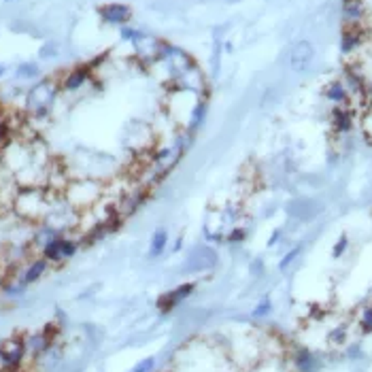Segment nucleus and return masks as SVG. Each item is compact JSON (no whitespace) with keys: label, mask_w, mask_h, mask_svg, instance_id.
<instances>
[{"label":"nucleus","mask_w":372,"mask_h":372,"mask_svg":"<svg viewBox=\"0 0 372 372\" xmlns=\"http://www.w3.org/2000/svg\"><path fill=\"white\" fill-rule=\"evenodd\" d=\"M292 364L296 372H319L321 370V358L313 354L311 349H296L292 354Z\"/></svg>","instance_id":"nucleus-13"},{"label":"nucleus","mask_w":372,"mask_h":372,"mask_svg":"<svg viewBox=\"0 0 372 372\" xmlns=\"http://www.w3.org/2000/svg\"><path fill=\"white\" fill-rule=\"evenodd\" d=\"M347 249H349V236H347V234H340L338 240H336L334 247H332V258H334V260H340V258L347 253Z\"/></svg>","instance_id":"nucleus-25"},{"label":"nucleus","mask_w":372,"mask_h":372,"mask_svg":"<svg viewBox=\"0 0 372 372\" xmlns=\"http://www.w3.org/2000/svg\"><path fill=\"white\" fill-rule=\"evenodd\" d=\"M58 55V45L55 43H49L40 49V58H55Z\"/></svg>","instance_id":"nucleus-31"},{"label":"nucleus","mask_w":372,"mask_h":372,"mask_svg":"<svg viewBox=\"0 0 372 372\" xmlns=\"http://www.w3.org/2000/svg\"><path fill=\"white\" fill-rule=\"evenodd\" d=\"M38 75H40V71H38V64H34V62H24V64H19L15 69V77L22 81H32Z\"/></svg>","instance_id":"nucleus-18"},{"label":"nucleus","mask_w":372,"mask_h":372,"mask_svg":"<svg viewBox=\"0 0 372 372\" xmlns=\"http://www.w3.org/2000/svg\"><path fill=\"white\" fill-rule=\"evenodd\" d=\"M194 289H196L194 283H183V285H179L177 289H173L171 296H173V300H175L177 304H181L183 300H188V298L194 294Z\"/></svg>","instance_id":"nucleus-19"},{"label":"nucleus","mask_w":372,"mask_h":372,"mask_svg":"<svg viewBox=\"0 0 372 372\" xmlns=\"http://www.w3.org/2000/svg\"><path fill=\"white\" fill-rule=\"evenodd\" d=\"M330 123H332V130L336 136H347L354 132L356 128V109L354 105L347 107H332L330 113Z\"/></svg>","instance_id":"nucleus-11"},{"label":"nucleus","mask_w":372,"mask_h":372,"mask_svg":"<svg viewBox=\"0 0 372 372\" xmlns=\"http://www.w3.org/2000/svg\"><path fill=\"white\" fill-rule=\"evenodd\" d=\"M5 3H13V0H5Z\"/></svg>","instance_id":"nucleus-34"},{"label":"nucleus","mask_w":372,"mask_h":372,"mask_svg":"<svg viewBox=\"0 0 372 372\" xmlns=\"http://www.w3.org/2000/svg\"><path fill=\"white\" fill-rule=\"evenodd\" d=\"M81 247V236H77L75 232L71 234H58L53 240H49L43 249H40V256H43L49 264H62L71 260Z\"/></svg>","instance_id":"nucleus-4"},{"label":"nucleus","mask_w":372,"mask_h":372,"mask_svg":"<svg viewBox=\"0 0 372 372\" xmlns=\"http://www.w3.org/2000/svg\"><path fill=\"white\" fill-rule=\"evenodd\" d=\"M166 247H169V232L164 230V228H158L151 238H149V249H147V258H160L164 251H166Z\"/></svg>","instance_id":"nucleus-16"},{"label":"nucleus","mask_w":372,"mask_h":372,"mask_svg":"<svg viewBox=\"0 0 372 372\" xmlns=\"http://www.w3.org/2000/svg\"><path fill=\"white\" fill-rule=\"evenodd\" d=\"M5 73H7L5 64H0V79H3V77H5Z\"/></svg>","instance_id":"nucleus-32"},{"label":"nucleus","mask_w":372,"mask_h":372,"mask_svg":"<svg viewBox=\"0 0 372 372\" xmlns=\"http://www.w3.org/2000/svg\"><path fill=\"white\" fill-rule=\"evenodd\" d=\"M313 60H315V47L311 40H298V43L289 49L287 64L294 73H304L311 69Z\"/></svg>","instance_id":"nucleus-8"},{"label":"nucleus","mask_w":372,"mask_h":372,"mask_svg":"<svg viewBox=\"0 0 372 372\" xmlns=\"http://www.w3.org/2000/svg\"><path fill=\"white\" fill-rule=\"evenodd\" d=\"M94 75V69L90 64H79L71 71H66L58 81H60V90L66 94H75L79 90H84L86 86H90Z\"/></svg>","instance_id":"nucleus-6"},{"label":"nucleus","mask_w":372,"mask_h":372,"mask_svg":"<svg viewBox=\"0 0 372 372\" xmlns=\"http://www.w3.org/2000/svg\"><path fill=\"white\" fill-rule=\"evenodd\" d=\"M358 323H360V330H362L364 334H370V332H372V304H368V306L362 308Z\"/></svg>","instance_id":"nucleus-21"},{"label":"nucleus","mask_w":372,"mask_h":372,"mask_svg":"<svg viewBox=\"0 0 372 372\" xmlns=\"http://www.w3.org/2000/svg\"><path fill=\"white\" fill-rule=\"evenodd\" d=\"M142 34H145L142 30H136V28H130V26H121V28H119V38L126 40V43H132V45L136 43V40H138Z\"/></svg>","instance_id":"nucleus-22"},{"label":"nucleus","mask_w":372,"mask_h":372,"mask_svg":"<svg viewBox=\"0 0 372 372\" xmlns=\"http://www.w3.org/2000/svg\"><path fill=\"white\" fill-rule=\"evenodd\" d=\"M60 81L58 79H40L26 94V117L28 121L47 119L60 94Z\"/></svg>","instance_id":"nucleus-3"},{"label":"nucleus","mask_w":372,"mask_h":372,"mask_svg":"<svg viewBox=\"0 0 372 372\" xmlns=\"http://www.w3.org/2000/svg\"><path fill=\"white\" fill-rule=\"evenodd\" d=\"M5 372H28V370H24V368H17V370H5Z\"/></svg>","instance_id":"nucleus-33"},{"label":"nucleus","mask_w":372,"mask_h":372,"mask_svg":"<svg viewBox=\"0 0 372 372\" xmlns=\"http://www.w3.org/2000/svg\"><path fill=\"white\" fill-rule=\"evenodd\" d=\"M217 264V253L215 249H211V247H198V249L190 256L188 264H185V268H190V271H209V268H213Z\"/></svg>","instance_id":"nucleus-14"},{"label":"nucleus","mask_w":372,"mask_h":372,"mask_svg":"<svg viewBox=\"0 0 372 372\" xmlns=\"http://www.w3.org/2000/svg\"><path fill=\"white\" fill-rule=\"evenodd\" d=\"M105 194H107V183L94 177H73L64 188V192H62L64 200L77 213L92 211L94 206L105 198Z\"/></svg>","instance_id":"nucleus-2"},{"label":"nucleus","mask_w":372,"mask_h":372,"mask_svg":"<svg viewBox=\"0 0 372 372\" xmlns=\"http://www.w3.org/2000/svg\"><path fill=\"white\" fill-rule=\"evenodd\" d=\"M49 268H51V264H49L43 256H40V253H38V256H32L26 264H22V266L17 268V279L28 287V285L36 283L40 277H43V275L49 271Z\"/></svg>","instance_id":"nucleus-10"},{"label":"nucleus","mask_w":372,"mask_h":372,"mask_svg":"<svg viewBox=\"0 0 372 372\" xmlns=\"http://www.w3.org/2000/svg\"><path fill=\"white\" fill-rule=\"evenodd\" d=\"M245 238H247V228H243V225H234L230 232H225V243H230V245H238Z\"/></svg>","instance_id":"nucleus-23"},{"label":"nucleus","mask_w":372,"mask_h":372,"mask_svg":"<svg viewBox=\"0 0 372 372\" xmlns=\"http://www.w3.org/2000/svg\"><path fill=\"white\" fill-rule=\"evenodd\" d=\"M264 271H266V268H264V260H262V258H256V260L251 262V266H249V273H251L253 277H262Z\"/></svg>","instance_id":"nucleus-28"},{"label":"nucleus","mask_w":372,"mask_h":372,"mask_svg":"<svg viewBox=\"0 0 372 372\" xmlns=\"http://www.w3.org/2000/svg\"><path fill=\"white\" fill-rule=\"evenodd\" d=\"M98 15L105 24L109 26H128L130 19H132V9L123 3H107V5H100L98 7Z\"/></svg>","instance_id":"nucleus-9"},{"label":"nucleus","mask_w":372,"mask_h":372,"mask_svg":"<svg viewBox=\"0 0 372 372\" xmlns=\"http://www.w3.org/2000/svg\"><path fill=\"white\" fill-rule=\"evenodd\" d=\"M283 240V228H275L273 232H271V238H268V247H275V245H279Z\"/></svg>","instance_id":"nucleus-30"},{"label":"nucleus","mask_w":372,"mask_h":372,"mask_svg":"<svg viewBox=\"0 0 372 372\" xmlns=\"http://www.w3.org/2000/svg\"><path fill=\"white\" fill-rule=\"evenodd\" d=\"M153 368H156V358H145L130 372H153Z\"/></svg>","instance_id":"nucleus-26"},{"label":"nucleus","mask_w":372,"mask_h":372,"mask_svg":"<svg viewBox=\"0 0 372 372\" xmlns=\"http://www.w3.org/2000/svg\"><path fill=\"white\" fill-rule=\"evenodd\" d=\"M53 194L55 192L49 188H19L13 200V213L32 225L45 221L51 209Z\"/></svg>","instance_id":"nucleus-1"},{"label":"nucleus","mask_w":372,"mask_h":372,"mask_svg":"<svg viewBox=\"0 0 372 372\" xmlns=\"http://www.w3.org/2000/svg\"><path fill=\"white\" fill-rule=\"evenodd\" d=\"M300 253H302V247H300V245L292 247V249H289V251L281 258V262H279V271H281V273H285L287 268L298 260V256H300Z\"/></svg>","instance_id":"nucleus-20"},{"label":"nucleus","mask_w":372,"mask_h":372,"mask_svg":"<svg viewBox=\"0 0 372 372\" xmlns=\"http://www.w3.org/2000/svg\"><path fill=\"white\" fill-rule=\"evenodd\" d=\"M370 13L368 0H343V22L345 26H364Z\"/></svg>","instance_id":"nucleus-12"},{"label":"nucleus","mask_w":372,"mask_h":372,"mask_svg":"<svg viewBox=\"0 0 372 372\" xmlns=\"http://www.w3.org/2000/svg\"><path fill=\"white\" fill-rule=\"evenodd\" d=\"M368 38H370V34H368L366 26H345L343 34H340V53L356 55V53L364 51Z\"/></svg>","instance_id":"nucleus-7"},{"label":"nucleus","mask_w":372,"mask_h":372,"mask_svg":"<svg viewBox=\"0 0 372 372\" xmlns=\"http://www.w3.org/2000/svg\"><path fill=\"white\" fill-rule=\"evenodd\" d=\"M347 340H349V325L347 323H338L327 332V343L332 347H343V345H347Z\"/></svg>","instance_id":"nucleus-17"},{"label":"nucleus","mask_w":372,"mask_h":372,"mask_svg":"<svg viewBox=\"0 0 372 372\" xmlns=\"http://www.w3.org/2000/svg\"><path fill=\"white\" fill-rule=\"evenodd\" d=\"M271 311H273V300L271 298H262L258 302V306L253 308V317L256 319H264L266 315H271Z\"/></svg>","instance_id":"nucleus-24"},{"label":"nucleus","mask_w":372,"mask_h":372,"mask_svg":"<svg viewBox=\"0 0 372 372\" xmlns=\"http://www.w3.org/2000/svg\"><path fill=\"white\" fill-rule=\"evenodd\" d=\"M364 107L372 109V77L366 79V90H364Z\"/></svg>","instance_id":"nucleus-29"},{"label":"nucleus","mask_w":372,"mask_h":372,"mask_svg":"<svg viewBox=\"0 0 372 372\" xmlns=\"http://www.w3.org/2000/svg\"><path fill=\"white\" fill-rule=\"evenodd\" d=\"M26 358H28V351H26L24 338H9L7 343H3V360H0V372L24 368Z\"/></svg>","instance_id":"nucleus-5"},{"label":"nucleus","mask_w":372,"mask_h":372,"mask_svg":"<svg viewBox=\"0 0 372 372\" xmlns=\"http://www.w3.org/2000/svg\"><path fill=\"white\" fill-rule=\"evenodd\" d=\"M347 358L349 360H362L364 358V351H362L360 343H354V345L347 347Z\"/></svg>","instance_id":"nucleus-27"},{"label":"nucleus","mask_w":372,"mask_h":372,"mask_svg":"<svg viewBox=\"0 0 372 372\" xmlns=\"http://www.w3.org/2000/svg\"><path fill=\"white\" fill-rule=\"evenodd\" d=\"M323 96H325V100H327L332 107L354 105V102H351V96H349V92H347V88H345V84H343L340 79L330 81V84L325 86V90H323Z\"/></svg>","instance_id":"nucleus-15"}]
</instances>
